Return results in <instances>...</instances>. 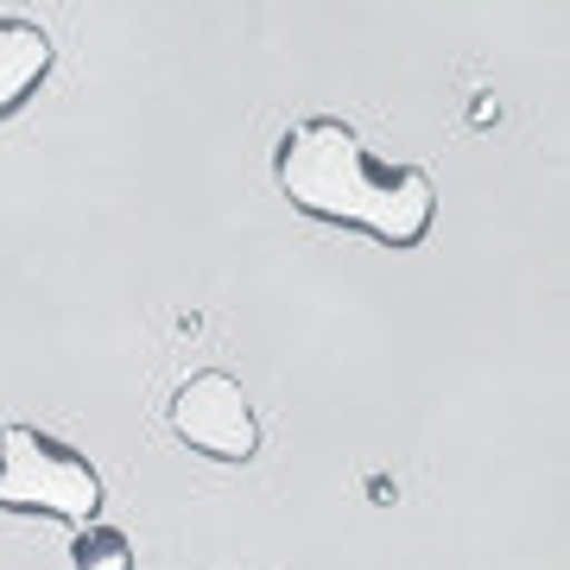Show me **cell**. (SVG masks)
I'll return each instance as SVG.
<instances>
[{
	"label": "cell",
	"mask_w": 570,
	"mask_h": 570,
	"mask_svg": "<svg viewBox=\"0 0 570 570\" xmlns=\"http://www.w3.org/2000/svg\"><path fill=\"white\" fill-rule=\"evenodd\" d=\"M70 564L77 570H134V546L115 527H82L70 539Z\"/></svg>",
	"instance_id": "obj_5"
},
{
	"label": "cell",
	"mask_w": 570,
	"mask_h": 570,
	"mask_svg": "<svg viewBox=\"0 0 570 570\" xmlns=\"http://www.w3.org/2000/svg\"><path fill=\"white\" fill-rule=\"evenodd\" d=\"M51 77V39L45 26L20 20V13H0V121L20 115Z\"/></svg>",
	"instance_id": "obj_4"
},
{
	"label": "cell",
	"mask_w": 570,
	"mask_h": 570,
	"mask_svg": "<svg viewBox=\"0 0 570 570\" xmlns=\"http://www.w3.org/2000/svg\"><path fill=\"white\" fill-rule=\"evenodd\" d=\"M108 489L102 469L77 444H58L51 431L7 419L0 425V513H39L63 527H96Z\"/></svg>",
	"instance_id": "obj_2"
},
{
	"label": "cell",
	"mask_w": 570,
	"mask_h": 570,
	"mask_svg": "<svg viewBox=\"0 0 570 570\" xmlns=\"http://www.w3.org/2000/svg\"><path fill=\"white\" fill-rule=\"evenodd\" d=\"M165 419L178 431V444L209 456V463H254L261 456V419L247 406L242 381L223 374V367H204V374L178 381Z\"/></svg>",
	"instance_id": "obj_3"
},
{
	"label": "cell",
	"mask_w": 570,
	"mask_h": 570,
	"mask_svg": "<svg viewBox=\"0 0 570 570\" xmlns=\"http://www.w3.org/2000/svg\"><path fill=\"white\" fill-rule=\"evenodd\" d=\"M273 184L298 216L381 247H419L438 223V184L412 159H374L343 115H305L273 146Z\"/></svg>",
	"instance_id": "obj_1"
}]
</instances>
